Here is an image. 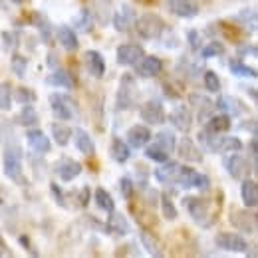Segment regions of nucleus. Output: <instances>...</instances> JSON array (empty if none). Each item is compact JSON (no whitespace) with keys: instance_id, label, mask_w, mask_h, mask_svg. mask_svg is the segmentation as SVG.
<instances>
[{"instance_id":"1","label":"nucleus","mask_w":258,"mask_h":258,"mask_svg":"<svg viewBox=\"0 0 258 258\" xmlns=\"http://www.w3.org/2000/svg\"><path fill=\"white\" fill-rule=\"evenodd\" d=\"M0 135H2V141H4V155H2V169H4V175H6L12 183H16V185H20V187L28 185V181H26V177H24V167H22L24 153H22V147H20V143H18V139H16V135H14V131L10 129V135H4V133H0Z\"/></svg>"},{"instance_id":"2","label":"nucleus","mask_w":258,"mask_h":258,"mask_svg":"<svg viewBox=\"0 0 258 258\" xmlns=\"http://www.w3.org/2000/svg\"><path fill=\"white\" fill-rule=\"evenodd\" d=\"M137 34L145 40H159L165 32V22L159 14H153V12H147L143 16H139L135 20V26H133Z\"/></svg>"},{"instance_id":"3","label":"nucleus","mask_w":258,"mask_h":258,"mask_svg":"<svg viewBox=\"0 0 258 258\" xmlns=\"http://www.w3.org/2000/svg\"><path fill=\"white\" fill-rule=\"evenodd\" d=\"M139 97L137 80L133 74H123L119 80V90H117V109H133L135 101Z\"/></svg>"},{"instance_id":"4","label":"nucleus","mask_w":258,"mask_h":258,"mask_svg":"<svg viewBox=\"0 0 258 258\" xmlns=\"http://www.w3.org/2000/svg\"><path fill=\"white\" fill-rule=\"evenodd\" d=\"M183 207H187V213L191 215V219L197 225H211V221H209V217H211V203L209 201H205L201 197H185L183 199ZM211 219H215V217H211Z\"/></svg>"},{"instance_id":"5","label":"nucleus","mask_w":258,"mask_h":258,"mask_svg":"<svg viewBox=\"0 0 258 258\" xmlns=\"http://www.w3.org/2000/svg\"><path fill=\"white\" fill-rule=\"evenodd\" d=\"M230 225L234 226L238 232H244V234H256V215L250 213L248 209H232L230 211V217H228Z\"/></svg>"},{"instance_id":"6","label":"nucleus","mask_w":258,"mask_h":258,"mask_svg":"<svg viewBox=\"0 0 258 258\" xmlns=\"http://www.w3.org/2000/svg\"><path fill=\"white\" fill-rule=\"evenodd\" d=\"M215 246L221 250H226V252H246L248 250L246 238H242L236 232H219L215 236Z\"/></svg>"},{"instance_id":"7","label":"nucleus","mask_w":258,"mask_h":258,"mask_svg":"<svg viewBox=\"0 0 258 258\" xmlns=\"http://www.w3.org/2000/svg\"><path fill=\"white\" fill-rule=\"evenodd\" d=\"M74 101L68 96H60V94H52L50 96V107H52V113L60 119V121H68L74 117L76 109H74Z\"/></svg>"},{"instance_id":"8","label":"nucleus","mask_w":258,"mask_h":258,"mask_svg":"<svg viewBox=\"0 0 258 258\" xmlns=\"http://www.w3.org/2000/svg\"><path fill=\"white\" fill-rule=\"evenodd\" d=\"M139 115H141V121H145L147 125H159L165 121V109H163V103L157 99H149L141 109H139Z\"/></svg>"},{"instance_id":"9","label":"nucleus","mask_w":258,"mask_h":258,"mask_svg":"<svg viewBox=\"0 0 258 258\" xmlns=\"http://www.w3.org/2000/svg\"><path fill=\"white\" fill-rule=\"evenodd\" d=\"M115 54H117V64L135 66L145 56V50L139 44H121Z\"/></svg>"},{"instance_id":"10","label":"nucleus","mask_w":258,"mask_h":258,"mask_svg":"<svg viewBox=\"0 0 258 258\" xmlns=\"http://www.w3.org/2000/svg\"><path fill=\"white\" fill-rule=\"evenodd\" d=\"M169 121L173 123V127L183 131V133H189L193 127V113L189 107L185 105H177L171 113H169Z\"/></svg>"},{"instance_id":"11","label":"nucleus","mask_w":258,"mask_h":258,"mask_svg":"<svg viewBox=\"0 0 258 258\" xmlns=\"http://www.w3.org/2000/svg\"><path fill=\"white\" fill-rule=\"evenodd\" d=\"M226 171H228V175L232 177V179H238V181H242V179H246L248 175H250V171H252V167H250V163L246 161L242 155H230L228 159H226Z\"/></svg>"},{"instance_id":"12","label":"nucleus","mask_w":258,"mask_h":258,"mask_svg":"<svg viewBox=\"0 0 258 258\" xmlns=\"http://www.w3.org/2000/svg\"><path fill=\"white\" fill-rule=\"evenodd\" d=\"M56 169V173H58V177L64 181V183H70V181H74L76 177H80V173H82V163L80 161H74L72 157H62L60 161L54 165Z\"/></svg>"},{"instance_id":"13","label":"nucleus","mask_w":258,"mask_h":258,"mask_svg":"<svg viewBox=\"0 0 258 258\" xmlns=\"http://www.w3.org/2000/svg\"><path fill=\"white\" fill-rule=\"evenodd\" d=\"M189 103L195 107L197 119H199L201 123H205V121L213 115V111H215V101H211L209 97L201 96V94H191V96H189Z\"/></svg>"},{"instance_id":"14","label":"nucleus","mask_w":258,"mask_h":258,"mask_svg":"<svg viewBox=\"0 0 258 258\" xmlns=\"http://www.w3.org/2000/svg\"><path fill=\"white\" fill-rule=\"evenodd\" d=\"M135 20H137L135 10H133L131 6H127V4H123V6L115 12V16H113V26H115L117 32L125 34L135 26Z\"/></svg>"},{"instance_id":"15","label":"nucleus","mask_w":258,"mask_h":258,"mask_svg":"<svg viewBox=\"0 0 258 258\" xmlns=\"http://www.w3.org/2000/svg\"><path fill=\"white\" fill-rule=\"evenodd\" d=\"M26 141H28L30 149L36 151V153H40V155H46V153H50V149H52L50 137H48L42 129H30V131L26 133Z\"/></svg>"},{"instance_id":"16","label":"nucleus","mask_w":258,"mask_h":258,"mask_svg":"<svg viewBox=\"0 0 258 258\" xmlns=\"http://www.w3.org/2000/svg\"><path fill=\"white\" fill-rule=\"evenodd\" d=\"M72 137H74V143H76V149L88 157H94L96 155V143L92 139V135L86 131V129L78 127L72 131Z\"/></svg>"},{"instance_id":"17","label":"nucleus","mask_w":258,"mask_h":258,"mask_svg":"<svg viewBox=\"0 0 258 258\" xmlns=\"http://www.w3.org/2000/svg\"><path fill=\"white\" fill-rule=\"evenodd\" d=\"M165 4L179 18H195L199 14V6L193 0H165Z\"/></svg>"},{"instance_id":"18","label":"nucleus","mask_w":258,"mask_h":258,"mask_svg":"<svg viewBox=\"0 0 258 258\" xmlns=\"http://www.w3.org/2000/svg\"><path fill=\"white\" fill-rule=\"evenodd\" d=\"M175 149L179 151V157H181V159H185V161H189V163H201L203 161V151L197 147V143H195L191 137H183V139H181V143H179Z\"/></svg>"},{"instance_id":"19","label":"nucleus","mask_w":258,"mask_h":258,"mask_svg":"<svg viewBox=\"0 0 258 258\" xmlns=\"http://www.w3.org/2000/svg\"><path fill=\"white\" fill-rule=\"evenodd\" d=\"M135 66H137V74L141 78H155L163 70L161 58H157V56H143Z\"/></svg>"},{"instance_id":"20","label":"nucleus","mask_w":258,"mask_h":258,"mask_svg":"<svg viewBox=\"0 0 258 258\" xmlns=\"http://www.w3.org/2000/svg\"><path fill=\"white\" fill-rule=\"evenodd\" d=\"M127 145L129 147H133V149H141V147H145L147 143H149V139H151V131L149 127H145V125H131L127 129Z\"/></svg>"},{"instance_id":"21","label":"nucleus","mask_w":258,"mask_h":258,"mask_svg":"<svg viewBox=\"0 0 258 258\" xmlns=\"http://www.w3.org/2000/svg\"><path fill=\"white\" fill-rule=\"evenodd\" d=\"M84 62H86L88 72L94 78H101L105 74V60H103V56L97 50H88L86 56H84Z\"/></svg>"},{"instance_id":"22","label":"nucleus","mask_w":258,"mask_h":258,"mask_svg":"<svg viewBox=\"0 0 258 258\" xmlns=\"http://www.w3.org/2000/svg\"><path fill=\"white\" fill-rule=\"evenodd\" d=\"M240 197H242V203L246 205V209H256L258 205V185L256 181L252 179H242V185H240Z\"/></svg>"},{"instance_id":"23","label":"nucleus","mask_w":258,"mask_h":258,"mask_svg":"<svg viewBox=\"0 0 258 258\" xmlns=\"http://www.w3.org/2000/svg\"><path fill=\"white\" fill-rule=\"evenodd\" d=\"M105 226H107L109 232L119 234V236H125V234L131 232V225H129V221L125 219V215L115 213V211L109 213V219H107V225Z\"/></svg>"},{"instance_id":"24","label":"nucleus","mask_w":258,"mask_h":258,"mask_svg":"<svg viewBox=\"0 0 258 258\" xmlns=\"http://www.w3.org/2000/svg\"><path fill=\"white\" fill-rule=\"evenodd\" d=\"M56 40L60 42V46L68 50V52H76L80 48V42H78V34L74 32V28L70 26H60L56 30Z\"/></svg>"},{"instance_id":"25","label":"nucleus","mask_w":258,"mask_h":258,"mask_svg":"<svg viewBox=\"0 0 258 258\" xmlns=\"http://www.w3.org/2000/svg\"><path fill=\"white\" fill-rule=\"evenodd\" d=\"M215 107H217V109H221V111L226 113V115H230V117H238V115L244 111L242 103L232 96H221L219 99H217Z\"/></svg>"},{"instance_id":"26","label":"nucleus","mask_w":258,"mask_h":258,"mask_svg":"<svg viewBox=\"0 0 258 258\" xmlns=\"http://www.w3.org/2000/svg\"><path fill=\"white\" fill-rule=\"evenodd\" d=\"M177 171H179V163L175 161H163L159 169H155V179L163 185H173L177 179Z\"/></svg>"},{"instance_id":"27","label":"nucleus","mask_w":258,"mask_h":258,"mask_svg":"<svg viewBox=\"0 0 258 258\" xmlns=\"http://www.w3.org/2000/svg\"><path fill=\"white\" fill-rule=\"evenodd\" d=\"M46 84L48 86H54V88H64V90H72L74 88V78L68 70H54L48 78H46Z\"/></svg>"},{"instance_id":"28","label":"nucleus","mask_w":258,"mask_h":258,"mask_svg":"<svg viewBox=\"0 0 258 258\" xmlns=\"http://www.w3.org/2000/svg\"><path fill=\"white\" fill-rule=\"evenodd\" d=\"M232 125V121H230V115H211L207 121H205V131H209V133H226L228 129Z\"/></svg>"},{"instance_id":"29","label":"nucleus","mask_w":258,"mask_h":258,"mask_svg":"<svg viewBox=\"0 0 258 258\" xmlns=\"http://www.w3.org/2000/svg\"><path fill=\"white\" fill-rule=\"evenodd\" d=\"M139 238H141L143 248H145L151 256H163L161 242H159V238H157L153 232H149V230H141V232H139Z\"/></svg>"},{"instance_id":"30","label":"nucleus","mask_w":258,"mask_h":258,"mask_svg":"<svg viewBox=\"0 0 258 258\" xmlns=\"http://www.w3.org/2000/svg\"><path fill=\"white\" fill-rule=\"evenodd\" d=\"M32 22H34V26L40 30V38H42V42H44V44H48V46H52V44H54V36H52V24L46 20V16H42V14L34 12V14H32Z\"/></svg>"},{"instance_id":"31","label":"nucleus","mask_w":258,"mask_h":258,"mask_svg":"<svg viewBox=\"0 0 258 258\" xmlns=\"http://www.w3.org/2000/svg\"><path fill=\"white\" fill-rule=\"evenodd\" d=\"M109 153H111V159L115 163H127L129 157H131V149H129V145L125 141H121L119 137H115L113 141H111V147H109Z\"/></svg>"},{"instance_id":"32","label":"nucleus","mask_w":258,"mask_h":258,"mask_svg":"<svg viewBox=\"0 0 258 258\" xmlns=\"http://www.w3.org/2000/svg\"><path fill=\"white\" fill-rule=\"evenodd\" d=\"M155 145H159L163 151H167L169 155L175 151L177 147V137H175V131L171 129H161L157 135H155Z\"/></svg>"},{"instance_id":"33","label":"nucleus","mask_w":258,"mask_h":258,"mask_svg":"<svg viewBox=\"0 0 258 258\" xmlns=\"http://www.w3.org/2000/svg\"><path fill=\"white\" fill-rule=\"evenodd\" d=\"M94 12L90 8H82L76 16H74V26L80 30V32H90L94 26Z\"/></svg>"},{"instance_id":"34","label":"nucleus","mask_w":258,"mask_h":258,"mask_svg":"<svg viewBox=\"0 0 258 258\" xmlns=\"http://www.w3.org/2000/svg\"><path fill=\"white\" fill-rule=\"evenodd\" d=\"M228 68L234 76H240V78H256V68H250L248 64L242 62V58H232L228 62Z\"/></svg>"},{"instance_id":"35","label":"nucleus","mask_w":258,"mask_h":258,"mask_svg":"<svg viewBox=\"0 0 258 258\" xmlns=\"http://www.w3.org/2000/svg\"><path fill=\"white\" fill-rule=\"evenodd\" d=\"M38 121H40L38 111L34 109L30 103H24L22 105V111L18 115V123L24 125V127H34V125H38Z\"/></svg>"},{"instance_id":"36","label":"nucleus","mask_w":258,"mask_h":258,"mask_svg":"<svg viewBox=\"0 0 258 258\" xmlns=\"http://www.w3.org/2000/svg\"><path fill=\"white\" fill-rule=\"evenodd\" d=\"M226 52L225 44L223 42H219V40H213V42H209L203 50H201V56L205 58V60H209V58H217V56H223Z\"/></svg>"},{"instance_id":"37","label":"nucleus","mask_w":258,"mask_h":258,"mask_svg":"<svg viewBox=\"0 0 258 258\" xmlns=\"http://www.w3.org/2000/svg\"><path fill=\"white\" fill-rule=\"evenodd\" d=\"M52 135H54V139H56V143H58L60 147H66V145L70 143L72 129L68 127V125H62V123H54V125H52Z\"/></svg>"},{"instance_id":"38","label":"nucleus","mask_w":258,"mask_h":258,"mask_svg":"<svg viewBox=\"0 0 258 258\" xmlns=\"http://www.w3.org/2000/svg\"><path fill=\"white\" fill-rule=\"evenodd\" d=\"M96 203L97 207L101 209V211H105V213H111V211H115V203H113V199H111V195L107 193L105 189H97L96 191Z\"/></svg>"},{"instance_id":"39","label":"nucleus","mask_w":258,"mask_h":258,"mask_svg":"<svg viewBox=\"0 0 258 258\" xmlns=\"http://www.w3.org/2000/svg\"><path fill=\"white\" fill-rule=\"evenodd\" d=\"M159 205H161V211H163V217L167 219V221H175L177 219V207H175V203L171 201V197L169 195H161L159 197Z\"/></svg>"},{"instance_id":"40","label":"nucleus","mask_w":258,"mask_h":258,"mask_svg":"<svg viewBox=\"0 0 258 258\" xmlns=\"http://www.w3.org/2000/svg\"><path fill=\"white\" fill-rule=\"evenodd\" d=\"M12 101H14V97H12V86H10V82L0 84V109L2 111H10Z\"/></svg>"},{"instance_id":"41","label":"nucleus","mask_w":258,"mask_h":258,"mask_svg":"<svg viewBox=\"0 0 258 258\" xmlns=\"http://www.w3.org/2000/svg\"><path fill=\"white\" fill-rule=\"evenodd\" d=\"M10 68H12V72L18 78H24L26 76V70H28V58L22 56V54H14L12 60H10Z\"/></svg>"},{"instance_id":"42","label":"nucleus","mask_w":258,"mask_h":258,"mask_svg":"<svg viewBox=\"0 0 258 258\" xmlns=\"http://www.w3.org/2000/svg\"><path fill=\"white\" fill-rule=\"evenodd\" d=\"M203 82H205V90H207V92H211V94H217V92H221V80H219L217 72H213V70L205 72V76H203Z\"/></svg>"},{"instance_id":"43","label":"nucleus","mask_w":258,"mask_h":258,"mask_svg":"<svg viewBox=\"0 0 258 258\" xmlns=\"http://www.w3.org/2000/svg\"><path fill=\"white\" fill-rule=\"evenodd\" d=\"M145 157L147 159H151V161H155V163H163V161H167L169 159V153L167 151H163L159 145H149V147H145Z\"/></svg>"},{"instance_id":"44","label":"nucleus","mask_w":258,"mask_h":258,"mask_svg":"<svg viewBox=\"0 0 258 258\" xmlns=\"http://www.w3.org/2000/svg\"><path fill=\"white\" fill-rule=\"evenodd\" d=\"M209 185H211V181H209L207 175L193 171L191 181H189V187H195V189H199V191H209Z\"/></svg>"},{"instance_id":"45","label":"nucleus","mask_w":258,"mask_h":258,"mask_svg":"<svg viewBox=\"0 0 258 258\" xmlns=\"http://www.w3.org/2000/svg\"><path fill=\"white\" fill-rule=\"evenodd\" d=\"M12 97L18 101V103H32L34 99H36V94H34L30 88H18L14 94H12Z\"/></svg>"},{"instance_id":"46","label":"nucleus","mask_w":258,"mask_h":258,"mask_svg":"<svg viewBox=\"0 0 258 258\" xmlns=\"http://www.w3.org/2000/svg\"><path fill=\"white\" fill-rule=\"evenodd\" d=\"M119 193L123 199H131L133 197V181H131V177L125 175V177H121V181H119Z\"/></svg>"},{"instance_id":"47","label":"nucleus","mask_w":258,"mask_h":258,"mask_svg":"<svg viewBox=\"0 0 258 258\" xmlns=\"http://www.w3.org/2000/svg\"><path fill=\"white\" fill-rule=\"evenodd\" d=\"M50 193H52V197H54V201L62 207V209H66L68 207V203H66V195L64 191L60 189V185L58 183H50Z\"/></svg>"},{"instance_id":"48","label":"nucleus","mask_w":258,"mask_h":258,"mask_svg":"<svg viewBox=\"0 0 258 258\" xmlns=\"http://www.w3.org/2000/svg\"><path fill=\"white\" fill-rule=\"evenodd\" d=\"M248 155H250V161H252V171L256 173V159H258V141H256V135H252V139H250V143H248Z\"/></svg>"},{"instance_id":"49","label":"nucleus","mask_w":258,"mask_h":258,"mask_svg":"<svg viewBox=\"0 0 258 258\" xmlns=\"http://www.w3.org/2000/svg\"><path fill=\"white\" fill-rule=\"evenodd\" d=\"M244 56H252V58H256L258 56V50L254 44H244V46H240L238 48V58H244Z\"/></svg>"},{"instance_id":"50","label":"nucleus","mask_w":258,"mask_h":258,"mask_svg":"<svg viewBox=\"0 0 258 258\" xmlns=\"http://www.w3.org/2000/svg\"><path fill=\"white\" fill-rule=\"evenodd\" d=\"M2 38L6 40V48L8 50H16L18 48V36L14 32H2Z\"/></svg>"},{"instance_id":"51","label":"nucleus","mask_w":258,"mask_h":258,"mask_svg":"<svg viewBox=\"0 0 258 258\" xmlns=\"http://www.w3.org/2000/svg\"><path fill=\"white\" fill-rule=\"evenodd\" d=\"M236 20H242V24L246 26V24H248V20H256V12H254L252 8H250V10H248V8H244V10L236 16Z\"/></svg>"},{"instance_id":"52","label":"nucleus","mask_w":258,"mask_h":258,"mask_svg":"<svg viewBox=\"0 0 258 258\" xmlns=\"http://www.w3.org/2000/svg\"><path fill=\"white\" fill-rule=\"evenodd\" d=\"M187 38H189L191 50H199V48H201V34L197 32V30H189V32H187Z\"/></svg>"},{"instance_id":"53","label":"nucleus","mask_w":258,"mask_h":258,"mask_svg":"<svg viewBox=\"0 0 258 258\" xmlns=\"http://www.w3.org/2000/svg\"><path fill=\"white\" fill-rule=\"evenodd\" d=\"M18 242H20V244L24 246V250H28V252H30L32 256H38V250H36V248H34V246H32V242H30V238H28L26 234H22V236H18Z\"/></svg>"},{"instance_id":"54","label":"nucleus","mask_w":258,"mask_h":258,"mask_svg":"<svg viewBox=\"0 0 258 258\" xmlns=\"http://www.w3.org/2000/svg\"><path fill=\"white\" fill-rule=\"evenodd\" d=\"M159 197H161L159 191H155V189H147V205L155 209V207L159 205Z\"/></svg>"},{"instance_id":"55","label":"nucleus","mask_w":258,"mask_h":258,"mask_svg":"<svg viewBox=\"0 0 258 258\" xmlns=\"http://www.w3.org/2000/svg\"><path fill=\"white\" fill-rule=\"evenodd\" d=\"M90 203V187H82L80 191V207H88Z\"/></svg>"},{"instance_id":"56","label":"nucleus","mask_w":258,"mask_h":258,"mask_svg":"<svg viewBox=\"0 0 258 258\" xmlns=\"http://www.w3.org/2000/svg\"><path fill=\"white\" fill-rule=\"evenodd\" d=\"M0 256H12V250L8 248V244L4 242L2 234H0Z\"/></svg>"},{"instance_id":"57","label":"nucleus","mask_w":258,"mask_h":258,"mask_svg":"<svg viewBox=\"0 0 258 258\" xmlns=\"http://www.w3.org/2000/svg\"><path fill=\"white\" fill-rule=\"evenodd\" d=\"M48 66H52V68H56V66H58V56H56L54 52H50V54H48Z\"/></svg>"},{"instance_id":"58","label":"nucleus","mask_w":258,"mask_h":258,"mask_svg":"<svg viewBox=\"0 0 258 258\" xmlns=\"http://www.w3.org/2000/svg\"><path fill=\"white\" fill-rule=\"evenodd\" d=\"M246 92L250 94V97H252V101H256V88H246Z\"/></svg>"}]
</instances>
